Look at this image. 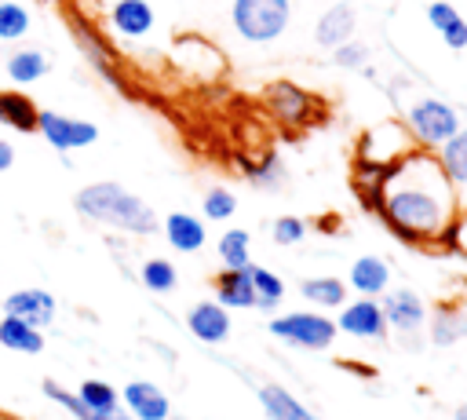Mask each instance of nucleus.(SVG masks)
Segmentation results:
<instances>
[{
  "label": "nucleus",
  "mask_w": 467,
  "mask_h": 420,
  "mask_svg": "<svg viewBox=\"0 0 467 420\" xmlns=\"http://www.w3.org/2000/svg\"><path fill=\"white\" fill-rule=\"evenodd\" d=\"M266 99H270V110H274L281 121H306V113H310V95H306L303 88L288 84V80L274 84Z\"/></svg>",
  "instance_id": "4be33fe9"
},
{
  "label": "nucleus",
  "mask_w": 467,
  "mask_h": 420,
  "mask_svg": "<svg viewBox=\"0 0 467 420\" xmlns=\"http://www.w3.org/2000/svg\"><path fill=\"white\" fill-rule=\"evenodd\" d=\"M431 336H434L438 347H449V343H456L460 336H467V318H463V314H449V310H441V314L431 318Z\"/></svg>",
  "instance_id": "c756f323"
},
{
  "label": "nucleus",
  "mask_w": 467,
  "mask_h": 420,
  "mask_svg": "<svg viewBox=\"0 0 467 420\" xmlns=\"http://www.w3.org/2000/svg\"><path fill=\"white\" fill-rule=\"evenodd\" d=\"M4 69H7V77H11L15 84L26 88V84H36V80L51 69V58H47L40 47H18V51L7 55Z\"/></svg>",
  "instance_id": "6ab92c4d"
},
{
  "label": "nucleus",
  "mask_w": 467,
  "mask_h": 420,
  "mask_svg": "<svg viewBox=\"0 0 467 420\" xmlns=\"http://www.w3.org/2000/svg\"><path fill=\"white\" fill-rule=\"evenodd\" d=\"M215 303H223L226 310H244V307H255V292H252V274L248 267L244 270H219L215 274Z\"/></svg>",
  "instance_id": "4468645a"
},
{
  "label": "nucleus",
  "mask_w": 467,
  "mask_h": 420,
  "mask_svg": "<svg viewBox=\"0 0 467 420\" xmlns=\"http://www.w3.org/2000/svg\"><path fill=\"white\" fill-rule=\"evenodd\" d=\"M456 420H467V405H460V409H456Z\"/></svg>",
  "instance_id": "4c0bfd02"
},
{
  "label": "nucleus",
  "mask_w": 467,
  "mask_h": 420,
  "mask_svg": "<svg viewBox=\"0 0 467 420\" xmlns=\"http://www.w3.org/2000/svg\"><path fill=\"white\" fill-rule=\"evenodd\" d=\"M441 40H445L452 51H463V47H467V22L460 18V22H456L449 33H441Z\"/></svg>",
  "instance_id": "c9c22d12"
},
{
  "label": "nucleus",
  "mask_w": 467,
  "mask_h": 420,
  "mask_svg": "<svg viewBox=\"0 0 467 420\" xmlns=\"http://www.w3.org/2000/svg\"><path fill=\"white\" fill-rule=\"evenodd\" d=\"M161 230H164V241L175 252H201L204 241H208V226L193 212H171V215H164Z\"/></svg>",
  "instance_id": "f8f14e48"
},
{
  "label": "nucleus",
  "mask_w": 467,
  "mask_h": 420,
  "mask_svg": "<svg viewBox=\"0 0 467 420\" xmlns=\"http://www.w3.org/2000/svg\"><path fill=\"white\" fill-rule=\"evenodd\" d=\"M109 26L120 33V37H146L153 29V7L146 0H117L109 7Z\"/></svg>",
  "instance_id": "a211bd4d"
},
{
  "label": "nucleus",
  "mask_w": 467,
  "mask_h": 420,
  "mask_svg": "<svg viewBox=\"0 0 467 420\" xmlns=\"http://www.w3.org/2000/svg\"><path fill=\"white\" fill-rule=\"evenodd\" d=\"M441 172L449 183H467V128L441 142Z\"/></svg>",
  "instance_id": "393cba45"
},
{
  "label": "nucleus",
  "mask_w": 467,
  "mask_h": 420,
  "mask_svg": "<svg viewBox=\"0 0 467 420\" xmlns=\"http://www.w3.org/2000/svg\"><path fill=\"white\" fill-rule=\"evenodd\" d=\"M120 409L131 420H168L171 416V402L153 380H131L120 391Z\"/></svg>",
  "instance_id": "9d476101"
},
{
  "label": "nucleus",
  "mask_w": 467,
  "mask_h": 420,
  "mask_svg": "<svg viewBox=\"0 0 467 420\" xmlns=\"http://www.w3.org/2000/svg\"><path fill=\"white\" fill-rule=\"evenodd\" d=\"M29 33V7L18 0H0V40H22Z\"/></svg>",
  "instance_id": "cd10ccee"
},
{
  "label": "nucleus",
  "mask_w": 467,
  "mask_h": 420,
  "mask_svg": "<svg viewBox=\"0 0 467 420\" xmlns=\"http://www.w3.org/2000/svg\"><path fill=\"white\" fill-rule=\"evenodd\" d=\"M365 58H368V47H365V44H358V40H347V44L332 47V62H336V66H343V69H361V66H365Z\"/></svg>",
  "instance_id": "473e14b6"
},
{
  "label": "nucleus",
  "mask_w": 467,
  "mask_h": 420,
  "mask_svg": "<svg viewBox=\"0 0 467 420\" xmlns=\"http://www.w3.org/2000/svg\"><path fill=\"white\" fill-rule=\"evenodd\" d=\"M379 307H383L387 329H394V332L412 336V332H420L427 325V307L412 289H387Z\"/></svg>",
  "instance_id": "1a4fd4ad"
},
{
  "label": "nucleus",
  "mask_w": 467,
  "mask_h": 420,
  "mask_svg": "<svg viewBox=\"0 0 467 420\" xmlns=\"http://www.w3.org/2000/svg\"><path fill=\"white\" fill-rule=\"evenodd\" d=\"M299 296L314 307H343L347 303V281L321 274V278H303L299 281Z\"/></svg>",
  "instance_id": "5701e85b"
},
{
  "label": "nucleus",
  "mask_w": 467,
  "mask_h": 420,
  "mask_svg": "<svg viewBox=\"0 0 467 420\" xmlns=\"http://www.w3.org/2000/svg\"><path fill=\"white\" fill-rule=\"evenodd\" d=\"M354 26H358L354 7L339 0V4H332V7L317 18V26H314V40H317L321 47H339V44H347V40L354 37Z\"/></svg>",
  "instance_id": "ddd939ff"
},
{
  "label": "nucleus",
  "mask_w": 467,
  "mask_h": 420,
  "mask_svg": "<svg viewBox=\"0 0 467 420\" xmlns=\"http://www.w3.org/2000/svg\"><path fill=\"white\" fill-rule=\"evenodd\" d=\"M336 329L347 332V336H358V340H383L387 336V318H383L379 299L361 296L354 303H343V314L336 318Z\"/></svg>",
  "instance_id": "6e6552de"
},
{
  "label": "nucleus",
  "mask_w": 467,
  "mask_h": 420,
  "mask_svg": "<svg viewBox=\"0 0 467 420\" xmlns=\"http://www.w3.org/2000/svg\"><path fill=\"white\" fill-rule=\"evenodd\" d=\"M186 329H190V336L201 340V343H223V340L230 336L234 321H230V310H226L223 303L201 299V303H193V307L186 310Z\"/></svg>",
  "instance_id": "9b49d317"
},
{
  "label": "nucleus",
  "mask_w": 467,
  "mask_h": 420,
  "mask_svg": "<svg viewBox=\"0 0 467 420\" xmlns=\"http://www.w3.org/2000/svg\"><path fill=\"white\" fill-rule=\"evenodd\" d=\"M234 29L252 44H270L288 29V0H234Z\"/></svg>",
  "instance_id": "7ed1b4c3"
},
{
  "label": "nucleus",
  "mask_w": 467,
  "mask_h": 420,
  "mask_svg": "<svg viewBox=\"0 0 467 420\" xmlns=\"http://www.w3.org/2000/svg\"><path fill=\"white\" fill-rule=\"evenodd\" d=\"M168 420H182V416H168Z\"/></svg>",
  "instance_id": "58836bf2"
},
{
  "label": "nucleus",
  "mask_w": 467,
  "mask_h": 420,
  "mask_svg": "<svg viewBox=\"0 0 467 420\" xmlns=\"http://www.w3.org/2000/svg\"><path fill=\"white\" fill-rule=\"evenodd\" d=\"M201 205H204V219H212V223H223V219H230L237 212V197L226 186H212L201 197Z\"/></svg>",
  "instance_id": "7c9ffc66"
},
{
  "label": "nucleus",
  "mask_w": 467,
  "mask_h": 420,
  "mask_svg": "<svg viewBox=\"0 0 467 420\" xmlns=\"http://www.w3.org/2000/svg\"><path fill=\"white\" fill-rule=\"evenodd\" d=\"M4 314H11V318H18V321H26V325H33V329L44 332L55 321L58 303H55V296L47 289L26 285V289H15V292L4 296Z\"/></svg>",
  "instance_id": "0eeeda50"
},
{
  "label": "nucleus",
  "mask_w": 467,
  "mask_h": 420,
  "mask_svg": "<svg viewBox=\"0 0 467 420\" xmlns=\"http://www.w3.org/2000/svg\"><path fill=\"white\" fill-rule=\"evenodd\" d=\"M270 237H274V245H285V248L288 245H299L306 237V223L299 215H281V219H274Z\"/></svg>",
  "instance_id": "2f4dec72"
},
{
  "label": "nucleus",
  "mask_w": 467,
  "mask_h": 420,
  "mask_svg": "<svg viewBox=\"0 0 467 420\" xmlns=\"http://www.w3.org/2000/svg\"><path fill=\"white\" fill-rule=\"evenodd\" d=\"M0 124H7L15 131H36V102L26 91L0 88Z\"/></svg>",
  "instance_id": "412c9836"
},
{
  "label": "nucleus",
  "mask_w": 467,
  "mask_h": 420,
  "mask_svg": "<svg viewBox=\"0 0 467 420\" xmlns=\"http://www.w3.org/2000/svg\"><path fill=\"white\" fill-rule=\"evenodd\" d=\"M77 398L88 405V409H117L120 405V391L113 387V383H106V380H84L80 387H77Z\"/></svg>",
  "instance_id": "c85d7f7f"
},
{
  "label": "nucleus",
  "mask_w": 467,
  "mask_h": 420,
  "mask_svg": "<svg viewBox=\"0 0 467 420\" xmlns=\"http://www.w3.org/2000/svg\"><path fill=\"white\" fill-rule=\"evenodd\" d=\"M40 391H44V398H51L58 409H66L73 420H131L120 405H117V409H106V413H102V409H88V405L77 398V391L62 387L58 380H44V383H40Z\"/></svg>",
  "instance_id": "2eb2a0df"
},
{
  "label": "nucleus",
  "mask_w": 467,
  "mask_h": 420,
  "mask_svg": "<svg viewBox=\"0 0 467 420\" xmlns=\"http://www.w3.org/2000/svg\"><path fill=\"white\" fill-rule=\"evenodd\" d=\"M409 128L423 146H441L460 131V117L441 99H420L409 106Z\"/></svg>",
  "instance_id": "39448f33"
},
{
  "label": "nucleus",
  "mask_w": 467,
  "mask_h": 420,
  "mask_svg": "<svg viewBox=\"0 0 467 420\" xmlns=\"http://www.w3.org/2000/svg\"><path fill=\"white\" fill-rule=\"evenodd\" d=\"M248 274H252V292H255V307L259 310H274L281 299H285V281H281V274H274V270H266V267H248Z\"/></svg>",
  "instance_id": "b1692460"
},
{
  "label": "nucleus",
  "mask_w": 467,
  "mask_h": 420,
  "mask_svg": "<svg viewBox=\"0 0 467 420\" xmlns=\"http://www.w3.org/2000/svg\"><path fill=\"white\" fill-rule=\"evenodd\" d=\"M270 336H277L288 347L299 351H325L336 343V321L328 314H314V310H292V314H277L270 318Z\"/></svg>",
  "instance_id": "20e7f679"
},
{
  "label": "nucleus",
  "mask_w": 467,
  "mask_h": 420,
  "mask_svg": "<svg viewBox=\"0 0 467 420\" xmlns=\"http://www.w3.org/2000/svg\"><path fill=\"white\" fill-rule=\"evenodd\" d=\"M36 131L58 153L84 150V146H91L99 139V128L91 121H77V117H66L58 110H36Z\"/></svg>",
  "instance_id": "423d86ee"
},
{
  "label": "nucleus",
  "mask_w": 467,
  "mask_h": 420,
  "mask_svg": "<svg viewBox=\"0 0 467 420\" xmlns=\"http://www.w3.org/2000/svg\"><path fill=\"white\" fill-rule=\"evenodd\" d=\"M248 230H241V226H234V230H226L223 237H219V263L226 267V270H244V267H252V256H248Z\"/></svg>",
  "instance_id": "a878e982"
},
{
  "label": "nucleus",
  "mask_w": 467,
  "mask_h": 420,
  "mask_svg": "<svg viewBox=\"0 0 467 420\" xmlns=\"http://www.w3.org/2000/svg\"><path fill=\"white\" fill-rule=\"evenodd\" d=\"M0 347L4 351H15V354H40L44 351V332L4 314L0 318Z\"/></svg>",
  "instance_id": "aec40b11"
},
{
  "label": "nucleus",
  "mask_w": 467,
  "mask_h": 420,
  "mask_svg": "<svg viewBox=\"0 0 467 420\" xmlns=\"http://www.w3.org/2000/svg\"><path fill=\"white\" fill-rule=\"evenodd\" d=\"M73 208H77V215H84L91 223H102V226H113V230H124V234L150 237V234L161 230L157 212L139 194H131L128 186L109 183V179L80 186L77 197H73Z\"/></svg>",
  "instance_id": "f03ea898"
},
{
  "label": "nucleus",
  "mask_w": 467,
  "mask_h": 420,
  "mask_svg": "<svg viewBox=\"0 0 467 420\" xmlns=\"http://www.w3.org/2000/svg\"><path fill=\"white\" fill-rule=\"evenodd\" d=\"M259 405H263V413L270 416V420H317L310 409H306V402H299L288 387H281V383H263L259 387Z\"/></svg>",
  "instance_id": "f3484780"
},
{
  "label": "nucleus",
  "mask_w": 467,
  "mask_h": 420,
  "mask_svg": "<svg viewBox=\"0 0 467 420\" xmlns=\"http://www.w3.org/2000/svg\"><path fill=\"white\" fill-rule=\"evenodd\" d=\"M139 281H142L150 292L164 296V292H171V289L179 285V270H175V263H171V259H164V256H153V259H146V263H142V270H139Z\"/></svg>",
  "instance_id": "bb28decb"
},
{
  "label": "nucleus",
  "mask_w": 467,
  "mask_h": 420,
  "mask_svg": "<svg viewBox=\"0 0 467 420\" xmlns=\"http://www.w3.org/2000/svg\"><path fill=\"white\" fill-rule=\"evenodd\" d=\"M427 22H431L438 33H449V29L460 22V11H456L452 4H445V0H434V4L427 7Z\"/></svg>",
  "instance_id": "72a5a7b5"
},
{
  "label": "nucleus",
  "mask_w": 467,
  "mask_h": 420,
  "mask_svg": "<svg viewBox=\"0 0 467 420\" xmlns=\"http://www.w3.org/2000/svg\"><path fill=\"white\" fill-rule=\"evenodd\" d=\"M390 285V267L383 256H358L350 263V289L361 292V296H383Z\"/></svg>",
  "instance_id": "dca6fc26"
},
{
  "label": "nucleus",
  "mask_w": 467,
  "mask_h": 420,
  "mask_svg": "<svg viewBox=\"0 0 467 420\" xmlns=\"http://www.w3.org/2000/svg\"><path fill=\"white\" fill-rule=\"evenodd\" d=\"M449 212H452V194H449V179L441 168L427 175L412 172L409 179L398 175V183L383 190V215L405 237H434L449 223Z\"/></svg>",
  "instance_id": "f257e3e1"
},
{
  "label": "nucleus",
  "mask_w": 467,
  "mask_h": 420,
  "mask_svg": "<svg viewBox=\"0 0 467 420\" xmlns=\"http://www.w3.org/2000/svg\"><path fill=\"white\" fill-rule=\"evenodd\" d=\"M248 175H252V183H255V186H266V190H274V186H277V183L285 179V168H281L277 161H266V164L252 168Z\"/></svg>",
  "instance_id": "f704fd0d"
},
{
  "label": "nucleus",
  "mask_w": 467,
  "mask_h": 420,
  "mask_svg": "<svg viewBox=\"0 0 467 420\" xmlns=\"http://www.w3.org/2000/svg\"><path fill=\"white\" fill-rule=\"evenodd\" d=\"M15 164V146L7 139H0V172H7Z\"/></svg>",
  "instance_id": "e433bc0d"
}]
</instances>
